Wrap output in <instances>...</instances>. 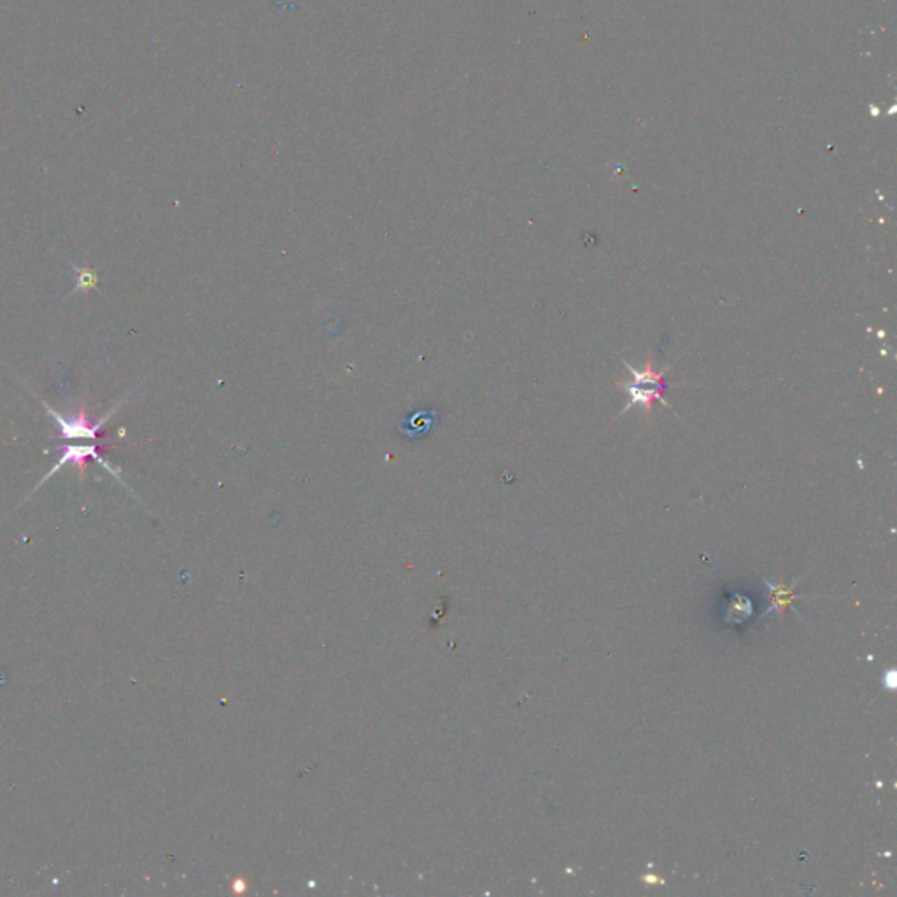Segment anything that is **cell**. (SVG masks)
Listing matches in <instances>:
<instances>
[{"label": "cell", "mask_w": 897, "mask_h": 897, "mask_svg": "<svg viewBox=\"0 0 897 897\" xmlns=\"http://www.w3.org/2000/svg\"><path fill=\"white\" fill-rule=\"evenodd\" d=\"M623 364H626V368L630 370L631 374L630 381L617 383V386L624 389L628 393V398H630V402L623 413H626L631 405H642L647 415H651L653 409H654V404L657 402L670 407V404H666V400H664V393L670 389V384L666 383V372L655 370L653 358L647 360V364L642 370L631 366L624 360H623Z\"/></svg>", "instance_id": "obj_1"}, {"label": "cell", "mask_w": 897, "mask_h": 897, "mask_svg": "<svg viewBox=\"0 0 897 897\" xmlns=\"http://www.w3.org/2000/svg\"><path fill=\"white\" fill-rule=\"evenodd\" d=\"M43 407L46 409L49 417L58 424L60 428V438H65V440H90V442H97L98 438H102V430L104 426L107 424V421L116 414V411L122 407V404L115 405L109 413L105 414L102 419H94L88 411H86V405H81L79 411L74 414V415H69V417H64L62 414L56 413L55 409H51L46 402H41Z\"/></svg>", "instance_id": "obj_2"}, {"label": "cell", "mask_w": 897, "mask_h": 897, "mask_svg": "<svg viewBox=\"0 0 897 897\" xmlns=\"http://www.w3.org/2000/svg\"><path fill=\"white\" fill-rule=\"evenodd\" d=\"M102 453H104V449H102L98 444H95V442H94V444H88V445H74V444H71V445H65V447L62 449V456H60V460L55 463V466H53V468L49 470L48 473L43 477V481L37 484V487H35L34 491H37V489H39L41 485L45 484L46 481H49V479H51L56 472H60V470H62L67 463H73V464L77 466V472H79V481L83 483V481H85V466H86V463L90 460L100 463V464H102V466H104V468H105V470H107V472H109L115 479H118V481L122 483V479H120V470L113 468L107 461L104 460V458H102Z\"/></svg>", "instance_id": "obj_3"}, {"label": "cell", "mask_w": 897, "mask_h": 897, "mask_svg": "<svg viewBox=\"0 0 897 897\" xmlns=\"http://www.w3.org/2000/svg\"><path fill=\"white\" fill-rule=\"evenodd\" d=\"M752 613V605L749 600L742 598V596H734V600L731 602V605L728 608V619L729 621H745L749 615Z\"/></svg>", "instance_id": "obj_4"}, {"label": "cell", "mask_w": 897, "mask_h": 897, "mask_svg": "<svg viewBox=\"0 0 897 897\" xmlns=\"http://www.w3.org/2000/svg\"><path fill=\"white\" fill-rule=\"evenodd\" d=\"M98 275L95 270L83 267L77 268V281H75V292H92L97 286Z\"/></svg>", "instance_id": "obj_5"}]
</instances>
